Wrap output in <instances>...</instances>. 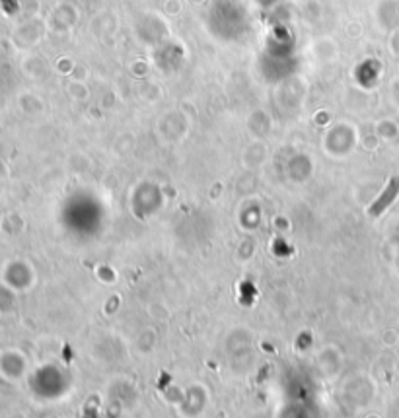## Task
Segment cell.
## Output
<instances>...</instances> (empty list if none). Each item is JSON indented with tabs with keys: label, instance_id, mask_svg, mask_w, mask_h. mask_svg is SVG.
<instances>
[{
	"label": "cell",
	"instance_id": "cell-1",
	"mask_svg": "<svg viewBox=\"0 0 399 418\" xmlns=\"http://www.w3.org/2000/svg\"><path fill=\"white\" fill-rule=\"evenodd\" d=\"M398 195H399V177H392V179H390V183H388V187L384 189V193H382V195L374 200V205L368 208L370 216H372V218L380 216V214L384 213L385 208H388V206L392 205L393 200L398 198Z\"/></svg>",
	"mask_w": 399,
	"mask_h": 418
}]
</instances>
